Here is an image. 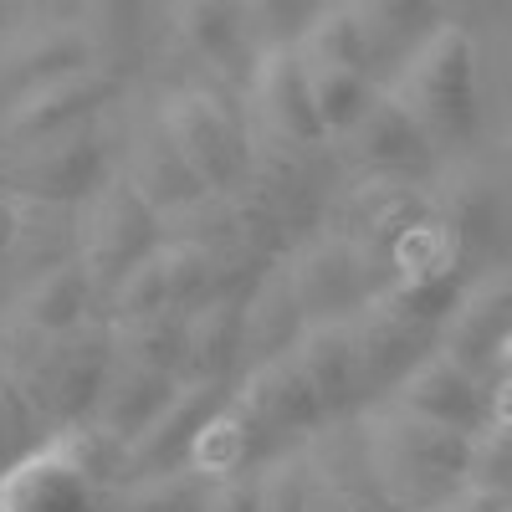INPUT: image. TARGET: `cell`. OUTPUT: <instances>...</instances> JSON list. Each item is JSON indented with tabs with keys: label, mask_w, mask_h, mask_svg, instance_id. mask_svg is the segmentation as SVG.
Returning a JSON list of instances; mask_svg holds the SVG:
<instances>
[{
	"label": "cell",
	"mask_w": 512,
	"mask_h": 512,
	"mask_svg": "<svg viewBox=\"0 0 512 512\" xmlns=\"http://www.w3.org/2000/svg\"><path fill=\"white\" fill-rule=\"evenodd\" d=\"M108 364H113L108 323H82L57 338L26 328L0 333V374L21 390V400L36 410L41 425H67L82 410H93Z\"/></svg>",
	"instance_id": "1"
},
{
	"label": "cell",
	"mask_w": 512,
	"mask_h": 512,
	"mask_svg": "<svg viewBox=\"0 0 512 512\" xmlns=\"http://www.w3.org/2000/svg\"><path fill=\"white\" fill-rule=\"evenodd\" d=\"M390 98L410 113V123L436 154L472 144L477 118H482V88H477V47L466 36V26L441 21L425 36L400 62Z\"/></svg>",
	"instance_id": "2"
},
{
	"label": "cell",
	"mask_w": 512,
	"mask_h": 512,
	"mask_svg": "<svg viewBox=\"0 0 512 512\" xmlns=\"http://www.w3.org/2000/svg\"><path fill=\"white\" fill-rule=\"evenodd\" d=\"M364 436L374 482L390 512H431L466 487V472H472V441L466 436L425 425L395 405L364 420Z\"/></svg>",
	"instance_id": "3"
},
{
	"label": "cell",
	"mask_w": 512,
	"mask_h": 512,
	"mask_svg": "<svg viewBox=\"0 0 512 512\" xmlns=\"http://www.w3.org/2000/svg\"><path fill=\"white\" fill-rule=\"evenodd\" d=\"M154 123L169 134V144L180 149L190 164V175L200 180L205 195H226L246 180L251 169V118L236 103L231 88H180L164 93Z\"/></svg>",
	"instance_id": "4"
},
{
	"label": "cell",
	"mask_w": 512,
	"mask_h": 512,
	"mask_svg": "<svg viewBox=\"0 0 512 512\" xmlns=\"http://www.w3.org/2000/svg\"><path fill=\"white\" fill-rule=\"evenodd\" d=\"M159 246H164V221L134 195V185H128L118 169L77 205V251L72 256H77V267L88 272L98 303L139 262H149Z\"/></svg>",
	"instance_id": "5"
},
{
	"label": "cell",
	"mask_w": 512,
	"mask_h": 512,
	"mask_svg": "<svg viewBox=\"0 0 512 512\" xmlns=\"http://www.w3.org/2000/svg\"><path fill=\"white\" fill-rule=\"evenodd\" d=\"M113 149L103 134V118H88L77 128H62L52 139H36L0 154V195L11 200H41V205H82L108 175Z\"/></svg>",
	"instance_id": "6"
},
{
	"label": "cell",
	"mask_w": 512,
	"mask_h": 512,
	"mask_svg": "<svg viewBox=\"0 0 512 512\" xmlns=\"http://www.w3.org/2000/svg\"><path fill=\"white\" fill-rule=\"evenodd\" d=\"M436 216L431 195H425L420 185H400V180H354L344 195H338L328 205L323 216V231L344 236L359 262L374 282V292H384V277H390V256L395 246Z\"/></svg>",
	"instance_id": "7"
},
{
	"label": "cell",
	"mask_w": 512,
	"mask_h": 512,
	"mask_svg": "<svg viewBox=\"0 0 512 512\" xmlns=\"http://www.w3.org/2000/svg\"><path fill=\"white\" fill-rule=\"evenodd\" d=\"M231 390L221 384H200V379H180L175 395L164 400V410L144 425V436H134L118 451V472L123 482H159V477H175L190 466L205 425L226 410Z\"/></svg>",
	"instance_id": "8"
},
{
	"label": "cell",
	"mask_w": 512,
	"mask_h": 512,
	"mask_svg": "<svg viewBox=\"0 0 512 512\" xmlns=\"http://www.w3.org/2000/svg\"><path fill=\"white\" fill-rule=\"evenodd\" d=\"M349 344H354V364H359V390H364V400H374V395H390L420 359L436 354L441 328L410 318L395 297L374 292L349 318Z\"/></svg>",
	"instance_id": "9"
},
{
	"label": "cell",
	"mask_w": 512,
	"mask_h": 512,
	"mask_svg": "<svg viewBox=\"0 0 512 512\" xmlns=\"http://www.w3.org/2000/svg\"><path fill=\"white\" fill-rule=\"evenodd\" d=\"M282 267L308 323H349L374 297V282L359 262V251L333 231H313L303 246L287 251Z\"/></svg>",
	"instance_id": "10"
},
{
	"label": "cell",
	"mask_w": 512,
	"mask_h": 512,
	"mask_svg": "<svg viewBox=\"0 0 512 512\" xmlns=\"http://www.w3.org/2000/svg\"><path fill=\"white\" fill-rule=\"evenodd\" d=\"M231 405L246 420L256 446H287V441L318 436L328 425L313 384L303 379V369H297L292 354L277 359V364H262V369H246L231 384Z\"/></svg>",
	"instance_id": "11"
},
{
	"label": "cell",
	"mask_w": 512,
	"mask_h": 512,
	"mask_svg": "<svg viewBox=\"0 0 512 512\" xmlns=\"http://www.w3.org/2000/svg\"><path fill=\"white\" fill-rule=\"evenodd\" d=\"M338 154L349 169H359V180H400V185H425L441 159L390 93H374L359 123L349 134H338Z\"/></svg>",
	"instance_id": "12"
},
{
	"label": "cell",
	"mask_w": 512,
	"mask_h": 512,
	"mask_svg": "<svg viewBox=\"0 0 512 512\" xmlns=\"http://www.w3.org/2000/svg\"><path fill=\"white\" fill-rule=\"evenodd\" d=\"M118 93H123V82L98 72V67H82V72L41 82V88H31L11 108H0V149H21V144L52 139V134H62V128H77L88 118H103Z\"/></svg>",
	"instance_id": "13"
},
{
	"label": "cell",
	"mask_w": 512,
	"mask_h": 512,
	"mask_svg": "<svg viewBox=\"0 0 512 512\" xmlns=\"http://www.w3.org/2000/svg\"><path fill=\"white\" fill-rule=\"evenodd\" d=\"M251 108L246 118L262 123L256 139H272V144H287V149H323V123H318V108H313V93H308V62L297 47H277V52H262L251 67Z\"/></svg>",
	"instance_id": "14"
},
{
	"label": "cell",
	"mask_w": 512,
	"mask_h": 512,
	"mask_svg": "<svg viewBox=\"0 0 512 512\" xmlns=\"http://www.w3.org/2000/svg\"><path fill=\"white\" fill-rule=\"evenodd\" d=\"M390 405L425 420V425H441V431H456V436H482L487 431V390L477 374H466L456 359H446L441 349L431 359H420L395 390H390Z\"/></svg>",
	"instance_id": "15"
},
{
	"label": "cell",
	"mask_w": 512,
	"mask_h": 512,
	"mask_svg": "<svg viewBox=\"0 0 512 512\" xmlns=\"http://www.w3.org/2000/svg\"><path fill=\"white\" fill-rule=\"evenodd\" d=\"M512 338V277H477L441 323V354L456 359L466 374H492Z\"/></svg>",
	"instance_id": "16"
},
{
	"label": "cell",
	"mask_w": 512,
	"mask_h": 512,
	"mask_svg": "<svg viewBox=\"0 0 512 512\" xmlns=\"http://www.w3.org/2000/svg\"><path fill=\"white\" fill-rule=\"evenodd\" d=\"M82 67H93V57H88V41H82L77 21L26 26L0 41V108H11L31 88H41V82L82 72Z\"/></svg>",
	"instance_id": "17"
},
{
	"label": "cell",
	"mask_w": 512,
	"mask_h": 512,
	"mask_svg": "<svg viewBox=\"0 0 512 512\" xmlns=\"http://www.w3.org/2000/svg\"><path fill=\"white\" fill-rule=\"evenodd\" d=\"M308 472L318 482V492L344 507V512H390L379 482H374V461H369V436L354 420H328L313 436L308 451Z\"/></svg>",
	"instance_id": "18"
},
{
	"label": "cell",
	"mask_w": 512,
	"mask_h": 512,
	"mask_svg": "<svg viewBox=\"0 0 512 512\" xmlns=\"http://www.w3.org/2000/svg\"><path fill=\"white\" fill-rule=\"evenodd\" d=\"M169 26H175L180 47L190 57H200L221 77V88L251 82L256 52L241 26V6H226V0H180V6H169Z\"/></svg>",
	"instance_id": "19"
},
{
	"label": "cell",
	"mask_w": 512,
	"mask_h": 512,
	"mask_svg": "<svg viewBox=\"0 0 512 512\" xmlns=\"http://www.w3.org/2000/svg\"><path fill=\"white\" fill-rule=\"evenodd\" d=\"M303 333H308V318H303V308H297V297H292L287 267L277 262V267L262 272V282L241 297V374L287 359Z\"/></svg>",
	"instance_id": "20"
},
{
	"label": "cell",
	"mask_w": 512,
	"mask_h": 512,
	"mask_svg": "<svg viewBox=\"0 0 512 512\" xmlns=\"http://www.w3.org/2000/svg\"><path fill=\"white\" fill-rule=\"evenodd\" d=\"M118 175H123L128 185H134V195L154 210L159 221L180 216L185 205H195V200L205 195V190H200V180L190 175V164L180 159V149L169 144V134H164L159 123L139 128V134L128 139Z\"/></svg>",
	"instance_id": "21"
},
{
	"label": "cell",
	"mask_w": 512,
	"mask_h": 512,
	"mask_svg": "<svg viewBox=\"0 0 512 512\" xmlns=\"http://www.w3.org/2000/svg\"><path fill=\"white\" fill-rule=\"evenodd\" d=\"M292 359H297V369H303V379L313 384V395H318L328 420H349L364 405L349 323H308V333L297 338Z\"/></svg>",
	"instance_id": "22"
},
{
	"label": "cell",
	"mask_w": 512,
	"mask_h": 512,
	"mask_svg": "<svg viewBox=\"0 0 512 512\" xmlns=\"http://www.w3.org/2000/svg\"><path fill=\"white\" fill-rule=\"evenodd\" d=\"M175 384L180 379H169V374H149V369H134V364H108L103 374V390L93 400V436L113 441L118 451L144 436V425L164 410V400L175 395Z\"/></svg>",
	"instance_id": "23"
},
{
	"label": "cell",
	"mask_w": 512,
	"mask_h": 512,
	"mask_svg": "<svg viewBox=\"0 0 512 512\" xmlns=\"http://www.w3.org/2000/svg\"><path fill=\"white\" fill-rule=\"evenodd\" d=\"M93 308H98V292L88 282L77 262H62L52 272H41L31 282H21L16 303H11V328H26V333H72L82 323H93Z\"/></svg>",
	"instance_id": "24"
},
{
	"label": "cell",
	"mask_w": 512,
	"mask_h": 512,
	"mask_svg": "<svg viewBox=\"0 0 512 512\" xmlns=\"http://www.w3.org/2000/svg\"><path fill=\"white\" fill-rule=\"evenodd\" d=\"M180 379L231 384L241 379V297H216L195 313H185V369Z\"/></svg>",
	"instance_id": "25"
},
{
	"label": "cell",
	"mask_w": 512,
	"mask_h": 512,
	"mask_svg": "<svg viewBox=\"0 0 512 512\" xmlns=\"http://www.w3.org/2000/svg\"><path fill=\"white\" fill-rule=\"evenodd\" d=\"M77 205H41V200H16V246L11 267L31 277L52 272L62 262H77Z\"/></svg>",
	"instance_id": "26"
},
{
	"label": "cell",
	"mask_w": 512,
	"mask_h": 512,
	"mask_svg": "<svg viewBox=\"0 0 512 512\" xmlns=\"http://www.w3.org/2000/svg\"><path fill=\"white\" fill-rule=\"evenodd\" d=\"M359 6V21L369 31V52L374 62H405L425 36L441 26V11L436 6H420V0H354Z\"/></svg>",
	"instance_id": "27"
},
{
	"label": "cell",
	"mask_w": 512,
	"mask_h": 512,
	"mask_svg": "<svg viewBox=\"0 0 512 512\" xmlns=\"http://www.w3.org/2000/svg\"><path fill=\"white\" fill-rule=\"evenodd\" d=\"M108 344L118 364H134L149 374H169L180 379L185 369V313H159L144 323H118L108 328Z\"/></svg>",
	"instance_id": "28"
},
{
	"label": "cell",
	"mask_w": 512,
	"mask_h": 512,
	"mask_svg": "<svg viewBox=\"0 0 512 512\" xmlns=\"http://www.w3.org/2000/svg\"><path fill=\"white\" fill-rule=\"evenodd\" d=\"M297 52L308 62H328V67H349V72H364L374 77V52H369V31L359 21V6H318L313 26L303 31Z\"/></svg>",
	"instance_id": "29"
},
{
	"label": "cell",
	"mask_w": 512,
	"mask_h": 512,
	"mask_svg": "<svg viewBox=\"0 0 512 512\" xmlns=\"http://www.w3.org/2000/svg\"><path fill=\"white\" fill-rule=\"evenodd\" d=\"M436 205V221L451 231L456 251L466 256V262L477 267V256L497 241V195L482 185V180H456Z\"/></svg>",
	"instance_id": "30"
},
{
	"label": "cell",
	"mask_w": 512,
	"mask_h": 512,
	"mask_svg": "<svg viewBox=\"0 0 512 512\" xmlns=\"http://www.w3.org/2000/svg\"><path fill=\"white\" fill-rule=\"evenodd\" d=\"M308 93H313L323 134L338 139V134H349V128L359 123V113L374 103V77L349 72V67H328V62H308Z\"/></svg>",
	"instance_id": "31"
},
{
	"label": "cell",
	"mask_w": 512,
	"mask_h": 512,
	"mask_svg": "<svg viewBox=\"0 0 512 512\" xmlns=\"http://www.w3.org/2000/svg\"><path fill=\"white\" fill-rule=\"evenodd\" d=\"M103 323L118 328V323H144V318H159V313H175L169 308V287H164V267H159V251L149 262H139L128 272L108 297H103Z\"/></svg>",
	"instance_id": "32"
},
{
	"label": "cell",
	"mask_w": 512,
	"mask_h": 512,
	"mask_svg": "<svg viewBox=\"0 0 512 512\" xmlns=\"http://www.w3.org/2000/svg\"><path fill=\"white\" fill-rule=\"evenodd\" d=\"M318 6H287V0H246L241 6V26H246V41L251 52H277V47H297L303 31L313 26Z\"/></svg>",
	"instance_id": "33"
},
{
	"label": "cell",
	"mask_w": 512,
	"mask_h": 512,
	"mask_svg": "<svg viewBox=\"0 0 512 512\" xmlns=\"http://www.w3.org/2000/svg\"><path fill=\"white\" fill-rule=\"evenodd\" d=\"M256 502L262 512H318V482L308 472V456H277L256 477Z\"/></svg>",
	"instance_id": "34"
},
{
	"label": "cell",
	"mask_w": 512,
	"mask_h": 512,
	"mask_svg": "<svg viewBox=\"0 0 512 512\" xmlns=\"http://www.w3.org/2000/svg\"><path fill=\"white\" fill-rule=\"evenodd\" d=\"M466 487L512 502V425H487L482 436H472V472H466Z\"/></svg>",
	"instance_id": "35"
},
{
	"label": "cell",
	"mask_w": 512,
	"mask_h": 512,
	"mask_svg": "<svg viewBox=\"0 0 512 512\" xmlns=\"http://www.w3.org/2000/svg\"><path fill=\"white\" fill-rule=\"evenodd\" d=\"M200 512H262V502H256V477H226V482H205Z\"/></svg>",
	"instance_id": "36"
},
{
	"label": "cell",
	"mask_w": 512,
	"mask_h": 512,
	"mask_svg": "<svg viewBox=\"0 0 512 512\" xmlns=\"http://www.w3.org/2000/svg\"><path fill=\"white\" fill-rule=\"evenodd\" d=\"M431 512H507V502L482 497V492H472V487H461L451 502H441V507H431Z\"/></svg>",
	"instance_id": "37"
},
{
	"label": "cell",
	"mask_w": 512,
	"mask_h": 512,
	"mask_svg": "<svg viewBox=\"0 0 512 512\" xmlns=\"http://www.w3.org/2000/svg\"><path fill=\"white\" fill-rule=\"evenodd\" d=\"M487 425H512V374H502L487 395Z\"/></svg>",
	"instance_id": "38"
},
{
	"label": "cell",
	"mask_w": 512,
	"mask_h": 512,
	"mask_svg": "<svg viewBox=\"0 0 512 512\" xmlns=\"http://www.w3.org/2000/svg\"><path fill=\"white\" fill-rule=\"evenodd\" d=\"M11 246H16V200L0 195V267H11Z\"/></svg>",
	"instance_id": "39"
},
{
	"label": "cell",
	"mask_w": 512,
	"mask_h": 512,
	"mask_svg": "<svg viewBox=\"0 0 512 512\" xmlns=\"http://www.w3.org/2000/svg\"><path fill=\"white\" fill-rule=\"evenodd\" d=\"M497 374H512V338H507V349H502V359H497Z\"/></svg>",
	"instance_id": "40"
},
{
	"label": "cell",
	"mask_w": 512,
	"mask_h": 512,
	"mask_svg": "<svg viewBox=\"0 0 512 512\" xmlns=\"http://www.w3.org/2000/svg\"><path fill=\"white\" fill-rule=\"evenodd\" d=\"M507 149H512V139H507Z\"/></svg>",
	"instance_id": "41"
},
{
	"label": "cell",
	"mask_w": 512,
	"mask_h": 512,
	"mask_svg": "<svg viewBox=\"0 0 512 512\" xmlns=\"http://www.w3.org/2000/svg\"><path fill=\"white\" fill-rule=\"evenodd\" d=\"M0 154H6V149H0Z\"/></svg>",
	"instance_id": "42"
},
{
	"label": "cell",
	"mask_w": 512,
	"mask_h": 512,
	"mask_svg": "<svg viewBox=\"0 0 512 512\" xmlns=\"http://www.w3.org/2000/svg\"><path fill=\"white\" fill-rule=\"evenodd\" d=\"M507 512H512V507H507Z\"/></svg>",
	"instance_id": "43"
}]
</instances>
